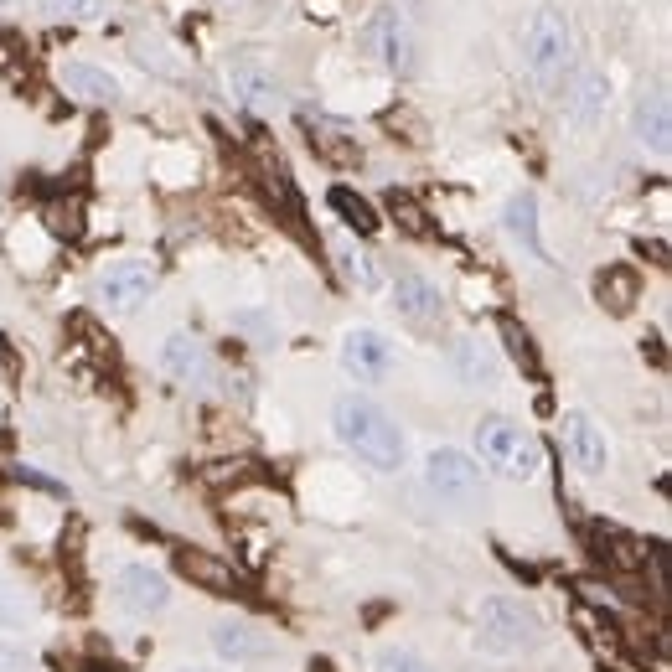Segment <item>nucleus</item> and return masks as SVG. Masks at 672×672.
Here are the masks:
<instances>
[{
	"label": "nucleus",
	"instance_id": "nucleus-27",
	"mask_svg": "<svg viewBox=\"0 0 672 672\" xmlns=\"http://www.w3.org/2000/svg\"><path fill=\"white\" fill-rule=\"evenodd\" d=\"M311 145L321 150L326 161H336V166H362V150H357V145H347L342 135H331V130H316V135H311Z\"/></svg>",
	"mask_w": 672,
	"mask_h": 672
},
{
	"label": "nucleus",
	"instance_id": "nucleus-35",
	"mask_svg": "<svg viewBox=\"0 0 672 672\" xmlns=\"http://www.w3.org/2000/svg\"><path fill=\"white\" fill-rule=\"evenodd\" d=\"M218 6H243V0H218Z\"/></svg>",
	"mask_w": 672,
	"mask_h": 672
},
{
	"label": "nucleus",
	"instance_id": "nucleus-2",
	"mask_svg": "<svg viewBox=\"0 0 672 672\" xmlns=\"http://www.w3.org/2000/svg\"><path fill=\"white\" fill-rule=\"evenodd\" d=\"M476 647L481 652H528L543 641V616L528 605V600H517V595H492V600H481L476 610Z\"/></svg>",
	"mask_w": 672,
	"mask_h": 672
},
{
	"label": "nucleus",
	"instance_id": "nucleus-15",
	"mask_svg": "<svg viewBox=\"0 0 672 672\" xmlns=\"http://www.w3.org/2000/svg\"><path fill=\"white\" fill-rule=\"evenodd\" d=\"M228 94L243 104V109H280V83H274L264 68H254V63H233L228 68Z\"/></svg>",
	"mask_w": 672,
	"mask_h": 672
},
{
	"label": "nucleus",
	"instance_id": "nucleus-20",
	"mask_svg": "<svg viewBox=\"0 0 672 672\" xmlns=\"http://www.w3.org/2000/svg\"><path fill=\"white\" fill-rule=\"evenodd\" d=\"M595 295H600V305H610L616 316H626L631 305H636V295H641L636 269H631V264H610L600 280H595Z\"/></svg>",
	"mask_w": 672,
	"mask_h": 672
},
{
	"label": "nucleus",
	"instance_id": "nucleus-24",
	"mask_svg": "<svg viewBox=\"0 0 672 672\" xmlns=\"http://www.w3.org/2000/svg\"><path fill=\"white\" fill-rule=\"evenodd\" d=\"M336 259H342V269H347V280L357 285V290H378V264L362 254V249H352V243H336Z\"/></svg>",
	"mask_w": 672,
	"mask_h": 672
},
{
	"label": "nucleus",
	"instance_id": "nucleus-6",
	"mask_svg": "<svg viewBox=\"0 0 672 672\" xmlns=\"http://www.w3.org/2000/svg\"><path fill=\"white\" fill-rule=\"evenodd\" d=\"M362 47H368L388 73H399V78L414 73V32L399 11H378L368 26H362Z\"/></svg>",
	"mask_w": 672,
	"mask_h": 672
},
{
	"label": "nucleus",
	"instance_id": "nucleus-32",
	"mask_svg": "<svg viewBox=\"0 0 672 672\" xmlns=\"http://www.w3.org/2000/svg\"><path fill=\"white\" fill-rule=\"evenodd\" d=\"M311 672H336V667H331L326 657H311Z\"/></svg>",
	"mask_w": 672,
	"mask_h": 672
},
{
	"label": "nucleus",
	"instance_id": "nucleus-4",
	"mask_svg": "<svg viewBox=\"0 0 672 672\" xmlns=\"http://www.w3.org/2000/svg\"><path fill=\"white\" fill-rule=\"evenodd\" d=\"M476 445H481V461L497 466V471L512 476V481H528V476H538V466H543L538 440L523 430V424H512V419H502V414H492V419L476 424Z\"/></svg>",
	"mask_w": 672,
	"mask_h": 672
},
{
	"label": "nucleus",
	"instance_id": "nucleus-23",
	"mask_svg": "<svg viewBox=\"0 0 672 672\" xmlns=\"http://www.w3.org/2000/svg\"><path fill=\"white\" fill-rule=\"evenodd\" d=\"M331 207L342 212V223L357 228V233H378V212L368 197H357L352 187H331Z\"/></svg>",
	"mask_w": 672,
	"mask_h": 672
},
{
	"label": "nucleus",
	"instance_id": "nucleus-7",
	"mask_svg": "<svg viewBox=\"0 0 672 672\" xmlns=\"http://www.w3.org/2000/svg\"><path fill=\"white\" fill-rule=\"evenodd\" d=\"M150 290H156V264L150 259H119L99 274V300L109 311H135Z\"/></svg>",
	"mask_w": 672,
	"mask_h": 672
},
{
	"label": "nucleus",
	"instance_id": "nucleus-10",
	"mask_svg": "<svg viewBox=\"0 0 672 672\" xmlns=\"http://www.w3.org/2000/svg\"><path fill=\"white\" fill-rule=\"evenodd\" d=\"M176 574H187L207 595H243V579L228 559L207 554V548H176Z\"/></svg>",
	"mask_w": 672,
	"mask_h": 672
},
{
	"label": "nucleus",
	"instance_id": "nucleus-29",
	"mask_svg": "<svg viewBox=\"0 0 672 672\" xmlns=\"http://www.w3.org/2000/svg\"><path fill=\"white\" fill-rule=\"evenodd\" d=\"M42 11L68 16V21H99L104 16V0H42Z\"/></svg>",
	"mask_w": 672,
	"mask_h": 672
},
{
	"label": "nucleus",
	"instance_id": "nucleus-3",
	"mask_svg": "<svg viewBox=\"0 0 672 672\" xmlns=\"http://www.w3.org/2000/svg\"><path fill=\"white\" fill-rule=\"evenodd\" d=\"M569 57H574V26H569V16L554 11V6L533 11L528 32H523V63H528V73L543 88H554L564 78V68H569Z\"/></svg>",
	"mask_w": 672,
	"mask_h": 672
},
{
	"label": "nucleus",
	"instance_id": "nucleus-16",
	"mask_svg": "<svg viewBox=\"0 0 672 672\" xmlns=\"http://www.w3.org/2000/svg\"><path fill=\"white\" fill-rule=\"evenodd\" d=\"M57 83H63L68 94H78L83 104H114L119 99V83L104 68H88V63H63L57 68Z\"/></svg>",
	"mask_w": 672,
	"mask_h": 672
},
{
	"label": "nucleus",
	"instance_id": "nucleus-13",
	"mask_svg": "<svg viewBox=\"0 0 672 672\" xmlns=\"http://www.w3.org/2000/svg\"><path fill=\"white\" fill-rule=\"evenodd\" d=\"M161 373L176 378V383H202L212 373V357L202 342H192V336H166L161 342Z\"/></svg>",
	"mask_w": 672,
	"mask_h": 672
},
{
	"label": "nucleus",
	"instance_id": "nucleus-12",
	"mask_svg": "<svg viewBox=\"0 0 672 672\" xmlns=\"http://www.w3.org/2000/svg\"><path fill=\"white\" fill-rule=\"evenodd\" d=\"M212 652L228 662H259V657H274V641L243 621H218L212 626Z\"/></svg>",
	"mask_w": 672,
	"mask_h": 672
},
{
	"label": "nucleus",
	"instance_id": "nucleus-22",
	"mask_svg": "<svg viewBox=\"0 0 672 672\" xmlns=\"http://www.w3.org/2000/svg\"><path fill=\"white\" fill-rule=\"evenodd\" d=\"M497 331H502V342H507V357L523 368L528 378H543V362H538V347H533V336H528V326L517 321V316H502L497 321Z\"/></svg>",
	"mask_w": 672,
	"mask_h": 672
},
{
	"label": "nucleus",
	"instance_id": "nucleus-28",
	"mask_svg": "<svg viewBox=\"0 0 672 672\" xmlns=\"http://www.w3.org/2000/svg\"><path fill=\"white\" fill-rule=\"evenodd\" d=\"M378 672H435V667L424 662L419 652H409V647H383L378 652Z\"/></svg>",
	"mask_w": 672,
	"mask_h": 672
},
{
	"label": "nucleus",
	"instance_id": "nucleus-17",
	"mask_svg": "<svg viewBox=\"0 0 672 672\" xmlns=\"http://www.w3.org/2000/svg\"><path fill=\"white\" fill-rule=\"evenodd\" d=\"M502 223H507V233H512L517 243H523V249H528L533 259H543V264H548V249H543V238H538V202H533V192L507 197Z\"/></svg>",
	"mask_w": 672,
	"mask_h": 672
},
{
	"label": "nucleus",
	"instance_id": "nucleus-19",
	"mask_svg": "<svg viewBox=\"0 0 672 672\" xmlns=\"http://www.w3.org/2000/svg\"><path fill=\"white\" fill-rule=\"evenodd\" d=\"M455 373H461L466 388H497V357L481 342H471V336H461L455 342Z\"/></svg>",
	"mask_w": 672,
	"mask_h": 672
},
{
	"label": "nucleus",
	"instance_id": "nucleus-9",
	"mask_svg": "<svg viewBox=\"0 0 672 672\" xmlns=\"http://www.w3.org/2000/svg\"><path fill=\"white\" fill-rule=\"evenodd\" d=\"M114 600L135 610V616H156V610H166L171 600V585H166V574L161 569H150V564H125L114 579Z\"/></svg>",
	"mask_w": 672,
	"mask_h": 672
},
{
	"label": "nucleus",
	"instance_id": "nucleus-26",
	"mask_svg": "<svg viewBox=\"0 0 672 672\" xmlns=\"http://www.w3.org/2000/svg\"><path fill=\"white\" fill-rule=\"evenodd\" d=\"M600 104H605V78H600V73H590L585 83H579L574 119H579V125H595V119H600Z\"/></svg>",
	"mask_w": 672,
	"mask_h": 672
},
{
	"label": "nucleus",
	"instance_id": "nucleus-11",
	"mask_svg": "<svg viewBox=\"0 0 672 672\" xmlns=\"http://www.w3.org/2000/svg\"><path fill=\"white\" fill-rule=\"evenodd\" d=\"M564 450H569V461H574L579 471H590V476H600L605 461H610L605 435L595 430L590 414H564Z\"/></svg>",
	"mask_w": 672,
	"mask_h": 672
},
{
	"label": "nucleus",
	"instance_id": "nucleus-18",
	"mask_svg": "<svg viewBox=\"0 0 672 672\" xmlns=\"http://www.w3.org/2000/svg\"><path fill=\"white\" fill-rule=\"evenodd\" d=\"M636 135H641V145H652L657 156L672 145V119H667V94H662V88L641 94V104H636Z\"/></svg>",
	"mask_w": 672,
	"mask_h": 672
},
{
	"label": "nucleus",
	"instance_id": "nucleus-5",
	"mask_svg": "<svg viewBox=\"0 0 672 672\" xmlns=\"http://www.w3.org/2000/svg\"><path fill=\"white\" fill-rule=\"evenodd\" d=\"M424 481H430V492L440 502H455V507H471V502L486 497V476L476 466V455L455 450V445L430 450V461H424Z\"/></svg>",
	"mask_w": 672,
	"mask_h": 672
},
{
	"label": "nucleus",
	"instance_id": "nucleus-21",
	"mask_svg": "<svg viewBox=\"0 0 672 672\" xmlns=\"http://www.w3.org/2000/svg\"><path fill=\"white\" fill-rule=\"evenodd\" d=\"M590 554L605 569H636L641 559H647V554H641V543L626 538V533H616V528H595V548H590Z\"/></svg>",
	"mask_w": 672,
	"mask_h": 672
},
{
	"label": "nucleus",
	"instance_id": "nucleus-31",
	"mask_svg": "<svg viewBox=\"0 0 672 672\" xmlns=\"http://www.w3.org/2000/svg\"><path fill=\"white\" fill-rule=\"evenodd\" d=\"M32 652H21V647H0V672H32Z\"/></svg>",
	"mask_w": 672,
	"mask_h": 672
},
{
	"label": "nucleus",
	"instance_id": "nucleus-1",
	"mask_svg": "<svg viewBox=\"0 0 672 672\" xmlns=\"http://www.w3.org/2000/svg\"><path fill=\"white\" fill-rule=\"evenodd\" d=\"M331 424H336V440H342L352 455H362L373 471H399L404 466V435L393 414L368 399V393H342L331 409Z\"/></svg>",
	"mask_w": 672,
	"mask_h": 672
},
{
	"label": "nucleus",
	"instance_id": "nucleus-30",
	"mask_svg": "<svg viewBox=\"0 0 672 672\" xmlns=\"http://www.w3.org/2000/svg\"><path fill=\"white\" fill-rule=\"evenodd\" d=\"M26 610H32V600H21V590L0 585V621H21Z\"/></svg>",
	"mask_w": 672,
	"mask_h": 672
},
{
	"label": "nucleus",
	"instance_id": "nucleus-14",
	"mask_svg": "<svg viewBox=\"0 0 672 672\" xmlns=\"http://www.w3.org/2000/svg\"><path fill=\"white\" fill-rule=\"evenodd\" d=\"M393 311L409 316V321H435L445 311V295L424 280V274H399V280H393Z\"/></svg>",
	"mask_w": 672,
	"mask_h": 672
},
{
	"label": "nucleus",
	"instance_id": "nucleus-33",
	"mask_svg": "<svg viewBox=\"0 0 672 672\" xmlns=\"http://www.w3.org/2000/svg\"><path fill=\"white\" fill-rule=\"evenodd\" d=\"M88 672H114V667H104V662H99V667H88Z\"/></svg>",
	"mask_w": 672,
	"mask_h": 672
},
{
	"label": "nucleus",
	"instance_id": "nucleus-25",
	"mask_svg": "<svg viewBox=\"0 0 672 672\" xmlns=\"http://www.w3.org/2000/svg\"><path fill=\"white\" fill-rule=\"evenodd\" d=\"M388 212H393V218H399V228L414 233V238H430V233H435V223L424 218V207H419L414 197H404V192H388Z\"/></svg>",
	"mask_w": 672,
	"mask_h": 672
},
{
	"label": "nucleus",
	"instance_id": "nucleus-8",
	"mask_svg": "<svg viewBox=\"0 0 672 672\" xmlns=\"http://www.w3.org/2000/svg\"><path fill=\"white\" fill-rule=\"evenodd\" d=\"M342 362H347V373H357L362 383H378V378H388L393 373V342L383 331H373V326H352L347 336H342Z\"/></svg>",
	"mask_w": 672,
	"mask_h": 672
},
{
	"label": "nucleus",
	"instance_id": "nucleus-34",
	"mask_svg": "<svg viewBox=\"0 0 672 672\" xmlns=\"http://www.w3.org/2000/svg\"><path fill=\"white\" fill-rule=\"evenodd\" d=\"M181 672H212V667H181Z\"/></svg>",
	"mask_w": 672,
	"mask_h": 672
}]
</instances>
